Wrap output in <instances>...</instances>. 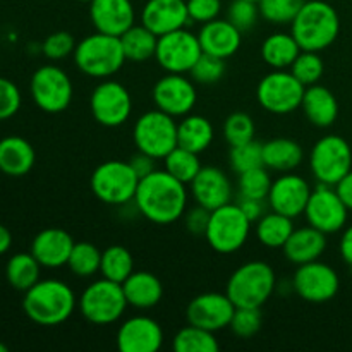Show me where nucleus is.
Here are the masks:
<instances>
[{"label": "nucleus", "instance_id": "1", "mask_svg": "<svg viewBox=\"0 0 352 352\" xmlns=\"http://www.w3.org/2000/svg\"><path fill=\"white\" fill-rule=\"evenodd\" d=\"M188 184L175 179L167 170L155 168L140 179L134 205L140 215L155 226H172L184 217L188 210Z\"/></svg>", "mask_w": 352, "mask_h": 352}, {"label": "nucleus", "instance_id": "2", "mask_svg": "<svg viewBox=\"0 0 352 352\" xmlns=\"http://www.w3.org/2000/svg\"><path fill=\"white\" fill-rule=\"evenodd\" d=\"M78 298L65 282L58 278L38 280L24 292L23 309L28 318L41 327H57L67 322L76 311Z\"/></svg>", "mask_w": 352, "mask_h": 352}, {"label": "nucleus", "instance_id": "3", "mask_svg": "<svg viewBox=\"0 0 352 352\" xmlns=\"http://www.w3.org/2000/svg\"><path fill=\"white\" fill-rule=\"evenodd\" d=\"M339 31V14L329 2L323 0H306L291 23V33L301 50L318 52V54L337 40Z\"/></svg>", "mask_w": 352, "mask_h": 352}, {"label": "nucleus", "instance_id": "4", "mask_svg": "<svg viewBox=\"0 0 352 352\" xmlns=\"http://www.w3.org/2000/svg\"><path fill=\"white\" fill-rule=\"evenodd\" d=\"M72 58L82 74L96 79H107L117 74L127 60L120 38L100 31L82 38L76 45Z\"/></svg>", "mask_w": 352, "mask_h": 352}, {"label": "nucleus", "instance_id": "5", "mask_svg": "<svg viewBox=\"0 0 352 352\" xmlns=\"http://www.w3.org/2000/svg\"><path fill=\"white\" fill-rule=\"evenodd\" d=\"M277 275L274 268L260 260L248 261L234 270L227 280L226 294L236 308H261L274 296Z\"/></svg>", "mask_w": 352, "mask_h": 352}, {"label": "nucleus", "instance_id": "6", "mask_svg": "<svg viewBox=\"0 0 352 352\" xmlns=\"http://www.w3.org/2000/svg\"><path fill=\"white\" fill-rule=\"evenodd\" d=\"M253 230V222L248 219L239 203H227L210 212V222L206 227V243L215 253H237L248 243Z\"/></svg>", "mask_w": 352, "mask_h": 352}, {"label": "nucleus", "instance_id": "7", "mask_svg": "<svg viewBox=\"0 0 352 352\" xmlns=\"http://www.w3.org/2000/svg\"><path fill=\"white\" fill-rule=\"evenodd\" d=\"M140 175L129 162L107 160L93 170L89 188L93 195L109 206H124L134 201Z\"/></svg>", "mask_w": 352, "mask_h": 352}, {"label": "nucleus", "instance_id": "8", "mask_svg": "<svg viewBox=\"0 0 352 352\" xmlns=\"http://www.w3.org/2000/svg\"><path fill=\"white\" fill-rule=\"evenodd\" d=\"M78 306L85 320H88L93 325L105 327L119 322L129 305H127L122 284L102 277L91 282L82 291Z\"/></svg>", "mask_w": 352, "mask_h": 352}, {"label": "nucleus", "instance_id": "9", "mask_svg": "<svg viewBox=\"0 0 352 352\" xmlns=\"http://www.w3.org/2000/svg\"><path fill=\"white\" fill-rule=\"evenodd\" d=\"M133 140L138 151L164 160L177 146V120L162 110H148L136 119Z\"/></svg>", "mask_w": 352, "mask_h": 352}, {"label": "nucleus", "instance_id": "10", "mask_svg": "<svg viewBox=\"0 0 352 352\" xmlns=\"http://www.w3.org/2000/svg\"><path fill=\"white\" fill-rule=\"evenodd\" d=\"M306 86L289 69H272L256 88L258 103L267 112L287 116L301 109Z\"/></svg>", "mask_w": 352, "mask_h": 352}, {"label": "nucleus", "instance_id": "11", "mask_svg": "<svg viewBox=\"0 0 352 352\" xmlns=\"http://www.w3.org/2000/svg\"><path fill=\"white\" fill-rule=\"evenodd\" d=\"M309 168L318 184L336 186L352 170V150L337 134L320 138L309 153Z\"/></svg>", "mask_w": 352, "mask_h": 352}, {"label": "nucleus", "instance_id": "12", "mask_svg": "<svg viewBox=\"0 0 352 352\" xmlns=\"http://www.w3.org/2000/svg\"><path fill=\"white\" fill-rule=\"evenodd\" d=\"M30 91L38 109L47 113H60L71 105L74 86L64 69L47 64L33 72Z\"/></svg>", "mask_w": 352, "mask_h": 352}, {"label": "nucleus", "instance_id": "13", "mask_svg": "<svg viewBox=\"0 0 352 352\" xmlns=\"http://www.w3.org/2000/svg\"><path fill=\"white\" fill-rule=\"evenodd\" d=\"M203 50L198 34L186 28L170 31L158 36L155 60L165 72L172 74H189L192 65L201 57Z\"/></svg>", "mask_w": 352, "mask_h": 352}, {"label": "nucleus", "instance_id": "14", "mask_svg": "<svg viewBox=\"0 0 352 352\" xmlns=\"http://www.w3.org/2000/svg\"><path fill=\"white\" fill-rule=\"evenodd\" d=\"M89 110L100 126H122L133 113V98L129 89L122 82L105 79L93 89L89 96Z\"/></svg>", "mask_w": 352, "mask_h": 352}, {"label": "nucleus", "instance_id": "15", "mask_svg": "<svg viewBox=\"0 0 352 352\" xmlns=\"http://www.w3.org/2000/svg\"><path fill=\"white\" fill-rule=\"evenodd\" d=\"M347 213H349V208L346 203L340 199L336 188L329 184L316 186L305 208L308 226L322 230L327 236L340 232L346 227Z\"/></svg>", "mask_w": 352, "mask_h": 352}, {"label": "nucleus", "instance_id": "16", "mask_svg": "<svg viewBox=\"0 0 352 352\" xmlns=\"http://www.w3.org/2000/svg\"><path fill=\"white\" fill-rule=\"evenodd\" d=\"M339 287L340 278L337 272L320 260L299 265L292 277V289L296 294L313 305L332 301Z\"/></svg>", "mask_w": 352, "mask_h": 352}, {"label": "nucleus", "instance_id": "17", "mask_svg": "<svg viewBox=\"0 0 352 352\" xmlns=\"http://www.w3.org/2000/svg\"><path fill=\"white\" fill-rule=\"evenodd\" d=\"M155 107L175 119H182L192 112L198 102L195 81L186 74L167 72L153 86Z\"/></svg>", "mask_w": 352, "mask_h": 352}, {"label": "nucleus", "instance_id": "18", "mask_svg": "<svg viewBox=\"0 0 352 352\" xmlns=\"http://www.w3.org/2000/svg\"><path fill=\"white\" fill-rule=\"evenodd\" d=\"M234 311L236 305L226 292H203L191 299L186 308V318L191 325L201 327L210 332H220L229 329Z\"/></svg>", "mask_w": 352, "mask_h": 352}, {"label": "nucleus", "instance_id": "19", "mask_svg": "<svg viewBox=\"0 0 352 352\" xmlns=\"http://www.w3.org/2000/svg\"><path fill=\"white\" fill-rule=\"evenodd\" d=\"M311 191V186L302 175L284 172L272 182L267 203L274 212L291 217V219H298V217L305 215V208L308 205Z\"/></svg>", "mask_w": 352, "mask_h": 352}, {"label": "nucleus", "instance_id": "20", "mask_svg": "<svg viewBox=\"0 0 352 352\" xmlns=\"http://www.w3.org/2000/svg\"><path fill=\"white\" fill-rule=\"evenodd\" d=\"M116 342L120 352H157L164 344V330L150 316H131L117 330Z\"/></svg>", "mask_w": 352, "mask_h": 352}, {"label": "nucleus", "instance_id": "21", "mask_svg": "<svg viewBox=\"0 0 352 352\" xmlns=\"http://www.w3.org/2000/svg\"><path fill=\"white\" fill-rule=\"evenodd\" d=\"M189 186L196 205L210 212L232 201V182L229 175L219 167H201Z\"/></svg>", "mask_w": 352, "mask_h": 352}, {"label": "nucleus", "instance_id": "22", "mask_svg": "<svg viewBox=\"0 0 352 352\" xmlns=\"http://www.w3.org/2000/svg\"><path fill=\"white\" fill-rule=\"evenodd\" d=\"M89 19L96 31L120 38L136 24V10L131 0H93Z\"/></svg>", "mask_w": 352, "mask_h": 352}, {"label": "nucleus", "instance_id": "23", "mask_svg": "<svg viewBox=\"0 0 352 352\" xmlns=\"http://www.w3.org/2000/svg\"><path fill=\"white\" fill-rule=\"evenodd\" d=\"M189 23L186 0H148L141 9V24L157 36L181 30Z\"/></svg>", "mask_w": 352, "mask_h": 352}, {"label": "nucleus", "instance_id": "24", "mask_svg": "<svg viewBox=\"0 0 352 352\" xmlns=\"http://www.w3.org/2000/svg\"><path fill=\"white\" fill-rule=\"evenodd\" d=\"M74 248L71 234L58 227L40 230L31 243V254L40 261L43 268L65 267Z\"/></svg>", "mask_w": 352, "mask_h": 352}, {"label": "nucleus", "instance_id": "25", "mask_svg": "<svg viewBox=\"0 0 352 352\" xmlns=\"http://www.w3.org/2000/svg\"><path fill=\"white\" fill-rule=\"evenodd\" d=\"M198 40L205 54L227 60L239 52L243 45V31L237 30L229 19L217 17L210 23L201 24Z\"/></svg>", "mask_w": 352, "mask_h": 352}, {"label": "nucleus", "instance_id": "26", "mask_svg": "<svg viewBox=\"0 0 352 352\" xmlns=\"http://www.w3.org/2000/svg\"><path fill=\"white\" fill-rule=\"evenodd\" d=\"M282 250H284V256L298 267L309 261H316L327 250V234L311 226L294 229Z\"/></svg>", "mask_w": 352, "mask_h": 352}, {"label": "nucleus", "instance_id": "27", "mask_svg": "<svg viewBox=\"0 0 352 352\" xmlns=\"http://www.w3.org/2000/svg\"><path fill=\"white\" fill-rule=\"evenodd\" d=\"M301 109L309 124L316 127H330L339 117V102L336 95L318 82L306 86Z\"/></svg>", "mask_w": 352, "mask_h": 352}, {"label": "nucleus", "instance_id": "28", "mask_svg": "<svg viewBox=\"0 0 352 352\" xmlns=\"http://www.w3.org/2000/svg\"><path fill=\"white\" fill-rule=\"evenodd\" d=\"M36 162L33 144L21 136H7L0 140V172L9 177H23L30 174Z\"/></svg>", "mask_w": 352, "mask_h": 352}, {"label": "nucleus", "instance_id": "29", "mask_svg": "<svg viewBox=\"0 0 352 352\" xmlns=\"http://www.w3.org/2000/svg\"><path fill=\"white\" fill-rule=\"evenodd\" d=\"M127 305L136 309H151L164 298V284L157 275L134 270L122 284Z\"/></svg>", "mask_w": 352, "mask_h": 352}, {"label": "nucleus", "instance_id": "30", "mask_svg": "<svg viewBox=\"0 0 352 352\" xmlns=\"http://www.w3.org/2000/svg\"><path fill=\"white\" fill-rule=\"evenodd\" d=\"M305 151L291 138H275L263 143V165L274 172H292L302 164Z\"/></svg>", "mask_w": 352, "mask_h": 352}, {"label": "nucleus", "instance_id": "31", "mask_svg": "<svg viewBox=\"0 0 352 352\" xmlns=\"http://www.w3.org/2000/svg\"><path fill=\"white\" fill-rule=\"evenodd\" d=\"M215 138L213 124L198 113H188L177 124V144L195 153H203L210 148Z\"/></svg>", "mask_w": 352, "mask_h": 352}, {"label": "nucleus", "instance_id": "32", "mask_svg": "<svg viewBox=\"0 0 352 352\" xmlns=\"http://www.w3.org/2000/svg\"><path fill=\"white\" fill-rule=\"evenodd\" d=\"M301 54V47L292 36V33H272L265 38L261 45V58L270 69H291L298 55Z\"/></svg>", "mask_w": 352, "mask_h": 352}, {"label": "nucleus", "instance_id": "33", "mask_svg": "<svg viewBox=\"0 0 352 352\" xmlns=\"http://www.w3.org/2000/svg\"><path fill=\"white\" fill-rule=\"evenodd\" d=\"M294 229V219L274 212V210L265 213L258 222H254V234L260 244H263L268 250H282Z\"/></svg>", "mask_w": 352, "mask_h": 352}, {"label": "nucleus", "instance_id": "34", "mask_svg": "<svg viewBox=\"0 0 352 352\" xmlns=\"http://www.w3.org/2000/svg\"><path fill=\"white\" fill-rule=\"evenodd\" d=\"M120 43H122L127 60L141 64V62L155 58L158 36L143 24H134L120 36Z\"/></svg>", "mask_w": 352, "mask_h": 352}, {"label": "nucleus", "instance_id": "35", "mask_svg": "<svg viewBox=\"0 0 352 352\" xmlns=\"http://www.w3.org/2000/svg\"><path fill=\"white\" fill-rule=\"evenodd\" d=\"M41 265L36 258L30 253H17L9 258L6 267L7 282L12 285L16 291L26 292L40 280Z\"/></svg>", "mask_w": 352, "mask_h": 352}, {"label": "nucleus", "instance_id": "36", "mask_svg": "<svg viewBox=\"0 0 352 352\" xmlns=\"http://www.w3.org/2000/svg\"><path fill=\"white\" fill-rule=\"evenodd\" d=\"M134 272V258L127 248L120 244L109 246L102 251V263H100V274L109 280L124 284L131 274Z\"/></svg>", "mask_w": 352, "mask_h": 352}, {"label": "nucleus", "instance_id": "37", "mask_svg": "<svg viewBox=\"0 0 352 352\" xmlns=\"http://www.w3.org/2000/svg\"><path fill=\"white\" fill-rule=\"evenodd\" d=\"M172 349L175 352H217L220 349V344L215 332L189 323L188 327L175 333L172 340Z\"/></svg>", "mask_w": 352, "mask_h": 352}, {"label": "nucleus", "instance_id": "38", "mask_svg": "<svg viewBox=\"0 0 352 352\" xmlns=\"http://www.w3.org/2000/svg\"><path fill=\"white\" fill-rule=\"evenodd\" d=\"M201 162L198 153L191 150H186L182 146H175L167 157L164 158V168L175 179H179L184 184H191L192 179L201 170Z\"/></svg>", "mask_w": 352, "mask_h": 352}, {"label": "nucleus", "instance_id": "39", "mask_svg": "<svg viewBox=\"0 0 352 352\" xmlns=\"http://www.w3.org/2000/svg\"><path fill=\"white\" fill-rule=\"evenodd\" d=\"M100 263H102V251L95 244L88 243V241L74 243L67 267L76 277L88 278L100 274Z\"/></svg>", "mask_w": 352, "mask_h": 352}, {"label": "nucleus", "instance_id": "40", "mask_svg": "<svg viewBox=\"0 0 352 352\" xmlns=\"http://www.w3.org/2000/svg\"><path fill=\"white\" fill-rule=\"evenodd\" d=\"M272 179L270 170L267 167H258L253 170H248L239 174L237 179V189H239L241 198H253V199H265L270 192L272 188Z\"/></svg>", "mask_w": 352, "mask_h": 352}, {"label": "nucleus", "instance_id": "41", "mask_svg": "<svg viewBox=\"0 0 352 352\" xmlns=\"http://www.w3.org/2000/svg\"><path fill=\"white\" fill-rule=\"evenodd\" d=\"M306 0H260V14L267 23L285 26L294 21Z\"/></svg>", "mask_w": 352, "mask_h": 352}, {"label": "nucleus", "instance_id": "42", "mask_svg": "<svg viewBox=\"0 0 352 352\" xmlns=\"http://www.w3.org/2000/svg\"><path fill=\"white\" fill-rule=\"evenodd\" d=\"M254 120L246 112H234L223 122V138L229 146H239V144L250 143L254 140Z\"/></svg>", "mask_w": 352, "mask_h": 352}, {"label": "nucleus", "instance_id": "43", "mask_svg": "<svg viewBox=\"0 0 352 352\" xmlns=\"http://www.w3.org/2000/svg\"><path fill=\"white\" fill-rule=\"evenodd\" d=\"M229 162L237 175L263 167V144L253 140L250 143L239 144V146H230Z\"/></svg>", "mask_w": 352, "mask_h": 352}, {"label": "nucleus", "instance_id": "44", "mask_svg": "<svg viewBox=\"0 0 352 352\" xmlns=\"http://www.w3.org/2000/svg\"><path fill=\"white\" fill-rule=\"evenodd\" d=\"M289 71L299 79L305 86H311L320 82L323 72H325V65H323V58L320 57L318 52L301 50L294 64L291 65Z\"/></svg>", "mask_w": 352, "mask_h": 352}, {"label": "nucleus", "instance_id": "45", "mask_svg": "<svg viewBox=\"0 0 352 352\" xmlns=\"http://www.w3.org/2000/svg\"><path fill=\"white\" fill-rule=\"evenodd\" d=\"M226 74V60L215 55H210L203 52L201 57L198 58L192 69L189 71V76L198 85H213L219 82Z\"/></svg>", "mask_w": 352, "mask_h": 352}, {"label": "nucleus", "instance_id": "46", "mask_svg": "<svg viewBox=\"0 0 352 352\" xmlns=\"http://www.w3.org/2000/svg\"><path fill=\"white\" fill-rule=\"evenodd\" d=\"M263 323L261 308H236L229 329L239 339H251L256 336Z\"/></svg>", "mask_w": 352, "mask_h": 352}, {"label": "nucleus", "instance_id": "47", "mask_svg": "<svg viewBox=\"0 0 352 352\" xmlns=\"http://www.w3.org/2000/svg\"><path fill=\"white\" fill-rule=\"evenodd\" d=\"M260 17V6L253 0H232L227 7V19L241 31L253 30Z\"/></svg>", "mask_w": 352, "mask_h": 352}, {"label": "nucleus", "instance_id": "48", "mask_svg": "<svg viewBox=\"0 0 352 352\" xmlns=\"http://www.w3.org/2000/svg\"><path fill=\"white\" fill-rule=\"evenodd\" d=\"M76 45L78 43L74 41V36L69 31H55L45 38L41 52L50 60H62L74 54Z\"/></svg>", "mask_w": 352, "mask_h": 352}, {"label": "nucleus", "instance_id": "49", "mask_svg": "<svg viewBox=\"0 0 352 352\" xmlns=\"http://www.w3.org/2000/svg\"><path fill=\"white\" fill-rule=\"evenodd\" d=\"M23 103L19 88L16 82L0 76V122L16 116Z\"/></svg>", "mask_w": 352, "mask_h": 352}, {"label": "nucleus", "instance_id": "50", "mask_svg": "<svg viewBox=\"0 0 352 352\" xmlns=\"http://www.w3.org/2000/svg\"><path fill=\"white\" fill-rule=\"evenodd\" d=\"M189 19L205 24L217 19L222 12V0H186Z\"/></svg>", "mask_w": 352, "mask_h": 352}, {"label": "nucleus", "instance_id": "51", "mask_svg": "<svg viewBox=\"0 0 352 352\" xmlns=\"http://www.w3.org/2000/svg\"><path fill=\"white\" fill-rule=\"evenodd\" d=\"M210 222V210L203 208V206L196 205L195 208L186 210L184 213V223L186 229L195 236H205L206 227Z\"/></svg>", "mask_w": 352, "mask_h": 352}, {"label": "nucleus", "instance_id": "52", "mask_svg": "<svg viewBox=\"0 0 352 352\" xmlns=\"http://www.w3.org/2000/svg\"><path fill=\"white\" fill-rule=\"evenodd\" d=\"M239 206L246 213L251 222H258L265 215V199H253V198H239Z\"/></svg>", "mask_w": 352, "mask_h": 352}, {"label": "nucleus", "instance_id": "53", "mask_svg": "<svg viewBox=\"0 0 352 352\" xmlns=\"http://www.w3.org/2000/svg\"><path fill=\"white\" fill-rule=\"evenodd\" d=\"M155 162H157V160H155V158H151L150 155L138 151L134 157H131L129 164L133 165V168L136 170V174L140 175V179H141V177H144V175L151 174V172L157 168V167H155Z\"/></svg>", "mask_w": 352, "mask_h": 352}, {"label": "nucleus", "instance_id": "54", "mask_svg": "<svg viewBox=\"0 0 352 352\" xmlns=\"http://www.w3.org/2000/svg\"><path fill=\"white\" fill-rule=\"evenodd\" d=\"M333 188H336V191L339 192L340 199L346 203L347 208L352 210V170L346 175V177L340 179Z\"/></svg>", "mask_w": 352, "mask_h": 352}, {"label": "nucleus", "instance_id": "55", "mask_svg": "<svg viewBox=\"0 0 352 352\" xmlns=\"http://www.w3.org/2000/svg\"><path fill=\"white\" fill-rule=\"evenodd\" d=\"M340 256L352 268V226L347 227L340 239Z\"/></svg>", "mask_w": 352, "mask_h": 352}, {"label": "nucleus", "instance_id": "56", "mask_svg": "<svg viewBox=\"0 0 352 352\" xmlns=\"http://www.w3.org/2000/svg\"><path fill=\"white\" fill-rule=\"evenodd\" d=\"M12 246V234L6 226L0 223V254H6Z\"/></svg>", "mask_w": 352, "mask_h": 352}, {"label": "nucleus", "instance_id": "57", "mask_svg": "<svg viewBox=\"0 0 352 352\" xmlns=\"http://www.w3.org/2000/svg\"><path fill=\"white\" fill-rule=\"evenodd\" d=\"M7 351H9V349H7V346H6V344H2V342H0V352H7Z\"/></svg>", "mask_w": 352, "mask_h": 352}, {"label": "nucleus", "instance_id": "58", "mask_svg": "<svg viewBox=\"0 0 352 352\" xmlns=\"http://www.w3.org/2000/svg\"><path fill=\"white\" fill-rule=\"evenodd\" d=\"M78 2H86V3H91L93 0H78Z\"/></svg>", "mask_w": 352, "mask_h": 352}, {"label": "nucleus", "instance_id": "59", "mask_svg": "<svg viewBox=\"0 0 352 352\" xmlns=\"http://www.w3.org/2000/svg\"><path fill=\"white\" fill-rule=\"evenodd\" d=\"M253 2H260V0H253Z\"/></svg>", "mask_w": 352, "mask_h": 352}]
</instances>
